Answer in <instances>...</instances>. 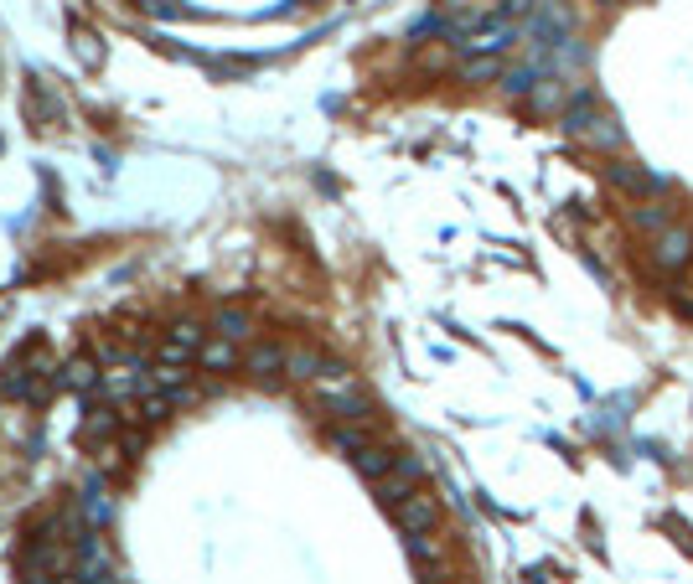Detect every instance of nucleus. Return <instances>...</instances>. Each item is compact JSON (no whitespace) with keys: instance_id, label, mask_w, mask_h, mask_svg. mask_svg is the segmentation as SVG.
I'll use <instances>...</instances> for the list:
<instances>
[{"instance_id":"nucleus-17","label":"nucleus","mask_w":693,"mask_h":584,"mask_svg":"<svg viewBox=\"0 0 693 584\" xmlns=\"http://www.w3.org/2000/svg\"><path fill=\"white\" fill-rule=\"evenodd\" d=\"M688 280H693V264H688Z\"/></svg>"},{"instance_id":"nucleus-9","label":"nucleus","mask_w":693,"mask_h":584,"mask_svg":"<svg viewBox=\"0 0 693 584\" xmlns=\"http://www.w3.org/2000/svg\"><path fill=\"white\" fill-rule=\"evenodd\" d=\"M197 362L207 367V373H228V367L238 362V352H233L228 336H218V331H213V342H202V357H197Z\"/></svg>"},{"instance_id":"nucleus-12","label":"nucleus","mask_w":693,"mask_h":584,"mask_svg":"<svg viewBox=\"0 0 693 584\" xmlns=\"http://www.w3.org/2000/svg\"><path fill=\"white\" fill-rule=\"evenodd\" d=\"M497 73H502V63H497V57H471V63L461 68V78H466V83H492Z\"/></svg>"},{"instance_id":"nucleus-4","label":"nucleus","mask_w":693,"mask_h":584,"mask_svg":"<svg viewBox=\"0 0 693 584\" xmlns=\"http://www.w3.org/2000/svg\"><path fill=\"white\" fill-rule=\"evenodd\" d=\"M285 357H290V347H280V342H254L244 352V367H249L254 378H280L285 373Z\"/></svg>"},{"instance_id":"nucleus-5","label":"nucleus","mask_w":693,"mask_h":584,"mask_svg":"<svg viewBox=\"0 0 693 584\" xmlns=\"http://www.w3.org/2000/svg\"><path fill=\"white\" fill-rule=\"evenodd\" d=\"M394 460H399V450H388L383 440H373V445H363L352 455V466H357V476L363 481H383L388 471H394Z\"/></svg>"},{"instance_id":"nucleus-16","label":"nucleus","mask_w":693,"mask_h":584,"mask_svg":"<svg viewBox=\"0 0 693 584\" xmlns=\"http://www.w3.org/2000/svg\"><path fill=\"white\" fill-rule=\"evenodd\" d=\"M140 6H156V0H140Z\"/></svg>"},{"instance_id":"nucleus-11","label":"nucleus","mask_w":693,"mask_h":584,"mask_svg":"<svg viewBox=\"0 0 693 584\" xmlns=\"http://www.w3.org/2000/svg\"><path fill=\"white\" fill-rule=\"evenodd\" d=\"M631 223H637V228H657V233H662V228L673 223V207H662V202H652V207H647V202H642L637 212H631Z\"/></svg>"},{"instance_id":"nucleus-3","label":"nucleus","mask_w":693,"mask_h":584,"mask_svg":"<svg viewBox=\"0 0 693 584\" xmlns=\"http://www.w3.org/2000/svg\"><path fill=\"white\" fill-rule=\"evenodd\" d=\"M414 486H425V460H419V455H399V460H394V471H388L383 481H373V491H378V502H383V507L404 502Z\"/></svg>"},{"instance_id":"nucleus-13","label":"nucleus","mask_w":693,"mask_h":584,"mask_svg":"<svg viewBox=\"0 0 693 584\" xmlns=\"http://www.w3.org/2000/svg\"><path fill=\"white\" fill-rule=\"evenodd\" d=\"M559 99H564V83H554V78H538V94H533L528 104H533L538 114H549V109H554Z\"/></svg>"},{"instance_id":"nucleus-6","label":"nucleus","mask_w":693,"mask_h":584,"mask_svg":"<svg viewBox=\"0 0 693 584\" xmlns=\"http://www.w3.org/2000/svg\"><path fill=\"white\" fill-rule=\"evenodd\" d=\"M606 176L616 181L621 192H631V197H647V192L657 187V176H652L647 166H637V161H616V166H606Z\"/></svg>"},{"instance_id":"nucleus-14","label":"nucleus","mask_w":693,"mask_h":584,"mask_svg":"<svg viewBox=\"0 0 693 584\" xmlns=\"http://www.w3.org/2000/svg\"><path fill=\"white\" fill-rule=\"evenodd\" d=\"M88 383H94V362H88V357L68 362V388H88Z\"/></svg>"},{"instance_id":"nucleus-1","label":"nucleus","mask_w":693,"mask_h":584,"mask_svg":"<svg viewBox=\"0 0 693 584\" xmlns=\"http://www.w3.org/2000/svg\"><path fill=\"white\" fill-rule=\"evenodd\" d=\"M388 517H394V528H399L404 538H419V533H435V528H440V502L430 497L425 486H414L404 502L388 507Z\"/></svg>"},{"instance_id":"nucleus-15","label":"nucleus","mask_w":693,"mask_h":584,"mask_svg":"<svg viewBox=\"0 0 693 584\" xmlns=\"http://www.w3.org/2000/svg\"><path fill=\"white\" fill-rule=\"evenodd\" d=\"M430 584H471V579H430Z\"/></svg>"},{"instance_id":"nucleus-7","label":"nucleus","mask_w":693,"mask_h":584,"mask_svg":"<svg viewBox=\"0 0 693 584\" xmlns=\"http://www.w3.org/2000/svg\"><path fill=\"white\" fill-rule=\"evenodd\" d=\"M321 367H326V357H321L316 347H290V357H285V378H295V383H316V378H321Z\"/></svg>"},{"instance_id":"nucleus-8","label":"nucleus","mask_w":693,"mask_h":584,"mask_svg":"<svg viewBox=\"0 0 693 584\" xmlns=\"http://www.w3.org/2000/svg\"><path fill=\"white\" fill-rule=\"evenodd\" d=\"M213 326H218V336H228V342H249V336H254V316L238 311V305H223Z\"/></svg>"},{"instance_id":"nucleus-10","label":"nucleus","mask_w":693,"mask_h":584,"mask_svg":"<svg viewBox=\"0 0 693 584\" xmlns=\"http://www.w3.org/2000/svg\"><path fill=\"white\" fill-rule=\"evenodd\" d=\"M580 135H590V145H600V150H621V130L611 114H590V125Z\"/></svg>"},{"instance_id":"nucleus-2","label":"nucleus","mask_w":693,"mask_h":584,"mask_svg":"<svg viewBox=\"0 0 693 584\" xmlns=\"http://www.w3.org/2000/svg\"><path fill=\"white\" fill-rule=\"evenodd\" d=\"M647 259H652L662 274L688 269V264H693V223H668V228H662V233L652 238Z\"/></svg>"}]
</instances>
